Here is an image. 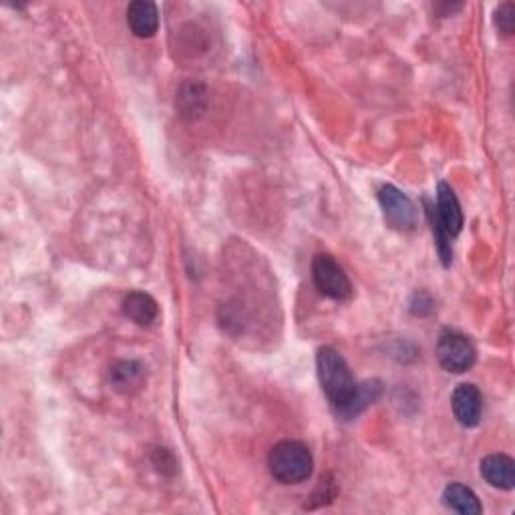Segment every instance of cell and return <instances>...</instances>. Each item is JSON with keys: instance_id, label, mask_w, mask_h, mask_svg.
I'll list each match as a JSON object with an SVG mask.
<instances>
[{"instance_id": "obj_15", "label": "cell", "mask_w": 515, "mask_h": 515, "mask_svg": "<svg viewBox=\"0 0 515 515\" xmlns=\"http://www.w3.org/2000/svg\"><path fill=\"white\" fill-rule=\"evenodd\" d=\"M339 493V485H336V481L333 479V475H324L320 479V484L316 485L315 492L310 495V502L306 508L308 510H315V508H324V505L333 503V500Z\"/></svg>"}, {"instance_id": "obj_11", "label": "cell", "mask_w": 515, "mask_h": 515, "mask_svg": "<svg viewBox=\"0 0 515 515\" xmlns=\"http://www.w3.org/2000/svg\"><path fill=\"white\" fill-rule=\"evenodd\" d=\"M123 315L135 324L149 326L159 316V306L155 298L146 292H129L123 298Z\"/></svg>"}, {"instance_id": "obj_16", "label": "cell", "mask_w": 515, "mask_h": 515, "mask_svg": "<svg viewBox=\"0 0 515 515\" xmlns=\"http://www.w3.org/2000/svg\"><path fill=\"white\" fill-rule=\"evenodd\" d=\"M429 208V218H431V226H433V234H435V242H437V252H439V256H441V262H443V266H449L451 264V260H453V250H451V238L449 235L445 234V230L441 227V224H439V219H437V214H435V208Z\"/></svg>"}, {"instance_id": "obj_14", "label": "cell", "mask_w": 515, "mask_h": 515, "mask_svg": "<svg viewBox=\"0 0 515 515\" xmlns=\"http://www.w3.org/2000/svg\"><path fill=\"white\" fill-rule=\"evenodd\" d=\"M206 101H208L206 87L200 85V83H188V85L182 87L180 95H177V105H180L182 115L190 117V120L204 113Z\"/></svg>"}, {"instance_id": "obj_3", "label": "cell", "mask_w": 515, "mask_h": 515, "mask_svg": "<svg viewBox=\"0 0 515 515\" xmlns=\"http://www.w3.org/2000/svg\"><path fill=\"white\" fill-rule=\"evenodd\" d=\"M437 359L449 373L461 375L475 365V346L466 334L457 331H443L437 341Z\"/></svg>"}, {"instance_id": "obj_12", "label": "cell", "mask_w": 515, "mask_h": 515, "mask_svg": "<svg viewBox=\"0 0 515 515\" xmlns=\"http://www.w3.org/2000/svg\"><path fill=\"white\" fill-rule=\"evenodd\" d=\"M381 395H383V383L377 381V378L357 385V391L351 396V401L346 403L344 407L336 409V413L344 419H354L357 415H360L362 411L368 409L370 404L381 399Z\"/></svg>"}, {"instance_id": "obj_19", "label": "cell", "mask_w": 515, "mask_h": 515, "mask_svg": "<svg viewBox=\"0 0 515 515\" xmlns=\"http://www.w3.org/2000/svg\"><path fill=\"white\" fill-rule=\"evenodd\" d=\"M433 308H435V302H433V298L429 297L427 292L419 290V292L413 294V298H411V312H413V315H415V316H427V315H431V312H433Z\"/></svg>"}, {"instance_id": "obj_10", "label": "cell", "mask_w": 515, "mask_h": 515, "mask_svg": "<svg viewBox=\"0 0 515 515\" xmlns=\"http://www.w3.org/2000/svg\"><path fill=\"white\" fill-rule=\"evenodd\" d=\"M128 24L135 37L149 39L154 37L159 27L157 6L149 0H135L128 8Z\"/></svg>"}, {"instance_id": "obj_1", "label": "cell", "mask_w": 515, "mask_h": 515, "mask_svg": "<svg viewBox=\"0 0 515 515\" xmlns=\"http://www.w3.org/2000/svg\"><path fill=\"white\" fill-rule=\"evenodd\" d=\"M316 370L326 399L334 404V409L344 407L357 391V383L346 360L331 346H324L316 354Z\"/></svg>"}, {"instance_id": "obj_2", "label": "cell", "mask_w": 515, "mask_h": 515, "mask_svg": "<svg viewBox=\"0 0 515 515\" xmlns=\"http://www.w3.org/2000/svg\"><path fill=\"white\" fill-rule=\"evenodd\" d=\"M268 467L272 477L284 485H297L306 481L315 469L310 449L300 441H280L268 455Z\"/></svg>"}, {"instance_id": "obj_7", "label": "cell", "mask_w": 515, "mask_h": 515, "mask_svg": "<svg viewBox=\"0 0 515 515\" xmlns=\"http://www.w3.org/2000/svg\"><path fill=\"white\" fill-rule=\"evenodd\" d=\"M435 214H437L439 224H441V227L449 238H455V235L461 232V227H463L461 204H459L457 196H455V191L451 190V185L445 182H439L437 185Z\"/></svg>"}, {"instance_id": "obj_4", "label": "cell", "mask_w": 515, "mask_h": 515, "mask_svg": "<svg viewBox=\"0 0 515 515\" xmlns=\"http://www.w3.org/2000/svg\"><path fill=\"white\" fill-rule=\"evenodd\" d=\"M312 280L320 294L333 300H346L352 294L349 276L333 256L318 254L312 260Z\"/></svg>"}, {"instance_id": "obj_17", "label": "cell", "mask_w": 515, "mask_h": 515, "mask_svg": "<svg viewBox=\"0 0 515 515\" xmlns=\"http://www.w3.org/2000/svg\"><path fill=\"white\" fill-rule=\"evenodd\" d=\"M495 27L500 29L503 35H513V29H515V4L513 3H503L497 6Z\"/></svg>"}, {"instance_id": "obj_13", "label": "cell", "mask_w": 515, "mask_h": 515, "mask_svg": "<svg viewBox=\"0 0 515 515\" xmlns=\"http://www.w3.org/2000/svg\"><path fill=\"white\" fill-rule=\"evenodd\" d=\"M443 503L449 510L463 515H479L481 510H484L477 500V495L463 484L447 485L443 492Z\"/></svg>"}, {"instance_id": "obj_6", "label": "cell", "mask_w": 515, "mask_h": 515, "mask_svg": "<svg viewBox=\"0 0 515 515\" xmlns=\"http://www.w3.org/2000/svg\"><path fill=\"white\" fill-rule=\"evenodd\" d=\"M453 415L463 427H475L484 411V396L475 385H459L451 396Z\"/></svg>"}, {"instance_id": "obj_18", "label": "cell", "mask_w": 515, "mask_h": 515, "mask_svg": "<svg viewBox=\"0 0 515 515\" xmlns=\"http://www.w3.org/2000/svg\"><path fill=\"white\" fill-rule=\"evenodd\" d=\"M154 466L157 467V471L165 473V475H175L177 473V461L173 457L172 451L167 449H155L154 451Z\"/></svg>"}, {"instance_id": "obj_8", "label": "cell", "mask_w": 515, "mask_h": 515, "mask_svg": "<svg viewBox=\"0 0 515 515\" xmlns=\"http://www.w3.org/2000/svg\"><path fill=\"white\" fill-rule=\"evenodd\" d=\"M146 378V367L139 360H120L111 368V385L121 395H135L141 391Z\"/></svg>"}, {"instance_id": "obj_5", "label": "cell", "mask_w": 515, "mask_h": 515, "mask_svg": "<svg viewBox=\"0 0 515 515\" xmlns=\"http://www.w3.org/2000/svg\"><path fill=\"white\" fill-rule=\"evenodd\" d=\"M378 204L383 208L386 224L393 230L411 232L417 226V208L407 193H403L395 185H383L378 190Z\"/></svg>"}, {"instance_id": "obj_9", "label": "cell", "mask_w": 515, "mask_h": 515, "mask_svg": "<svg viewBox=\"0 0 515 515\" xmlns=\"http://www.w3.org/2000/svg\"><path fill=\"white\" fill-rule=\"evenodd\" d=\"M481 477L492 487L510 492L515 485V461L508 455H489L481 461Z\"/></svg>"}]
</instances>
